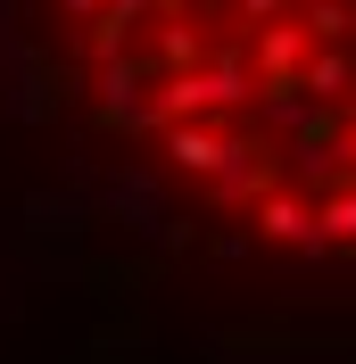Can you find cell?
Here are the masks:
<instances>
[{
	"mask_svg": "<svg viewBox=\"0 0 356 364\" xmlns=\"http://www.w3.org/2000/svg\"><path fill=\"white\" fill-rule=\"evenodd\" d=\"M75 158L207 257L356 273V0H9Z\"/></svg>",
	"mask_w": 356,
	"mask_h": 364,
	"instance_id": "cell-1",
	"label": "cell"
}]
</instances>
